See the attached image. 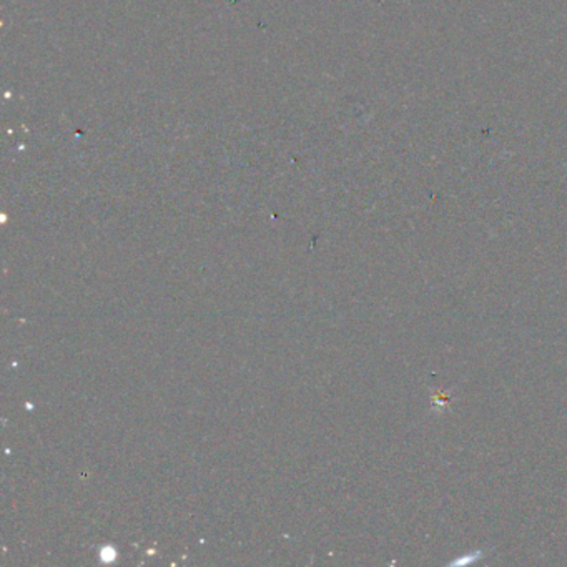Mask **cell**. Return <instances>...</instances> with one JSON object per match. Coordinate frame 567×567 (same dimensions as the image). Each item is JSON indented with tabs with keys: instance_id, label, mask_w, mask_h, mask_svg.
<instances>
[{
	"instance_id": "cell-1",
	"label": "cell",
	"mask_w": 567,
	"mask_h": 567,
	"mask_svg": "<svg viewBox=\"0 0 567 567\" xmlns=\"http://www.w3.org/2000/svg\"><path fill=\"white\" fill-rule=\"evenodd\" d=\"M449 398H451L449 392H436V394H433L431 402H433L434 410H444V408H448Z\"/></svg>"
},
{
	"instance_id": "cell-2",
	"label": "cell",
	"mask_w": 567,
	"mask_h": 567,
	"mask_svg": "<svg viewBox=\"0 0 567 567\" xmlns=\"http://www.w3.org/2000/svg\"><path fill=\"white\" fill-rule=\"evenodd\" d=\"M481 557H483V553L479 551V553H475L473 556H466L461 557V559H456V561H453L449 566H464V564H471V562H476V561H477V559H481Z\"/></svg>"
}]
</instances>
